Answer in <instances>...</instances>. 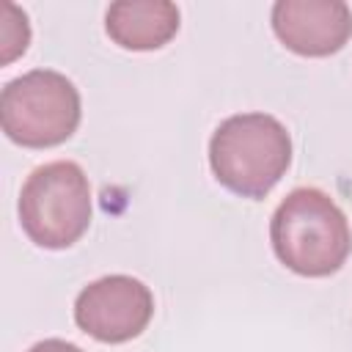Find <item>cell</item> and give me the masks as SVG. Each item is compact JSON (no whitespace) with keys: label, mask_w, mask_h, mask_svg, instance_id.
<instances>
[{"label":"cell","mask_w":352,"mask_h":352,"mask_svg":"<svg viewBox=\"0 0 352 352\" xmlns=\"http://www.w3.org/2000/svg\"><path fill=\"white\" fill-rule=\"evenodd\" d=\"M28 352H82V349L69 344V341H63V338H44V341L33 344Z\"/></svg>","instance_id":"9"},{"label":"cell","mask_w":352,"mask_h":352,"mask_svg":"<svg viewBox=\"0 0 352 352\" xmlns=\"http://www.w3.org/2000/svg\"><path fill=\"white\" fill-rule=\"evenodd\" d=\"M104 30L124 50H160L179 33V8L168 0H118L104 14Z\"/></svg>","instance_id":"7"},{"label":"cell","mask_w":352,"mask_h":352,"mask_svg":"<svg viewBox=\"0 0 352 352\" xmlns=\"http://www.w3.org/2000/svg\"><path fill=\"white\" fill-rule=\"evenodd\" d=\"M22 231L47 250L72 248L91 226V184L72 160L38 165L19 192Z\"/></svg>","instance_id":"3"},{"label":"cell","mask_w":352,"mask_h":352,"mask_svg":"<svg viewBox=\"0 0 352 352\" xmlns=\"http://www.w3.org/2000/svg\"><path fill=\"white\" fill-rule=\"evenodd\" d=\"M270 19L280 44L305 58H327L352 38V11L341 0H278Z\"/></svg>","instance_id":"6"},{"label":"cell","mask_w":352,"mask_h":352,"mask_svg":"<svg viewBox=\"0 0 352 352\" xmlns=\"http://www.w3.org/2000/svg\"><path fill=\"white\" fill-rule=\"evenodd\" d=\"M292 165V138L270 113H236L209 140L214 179L242 198H264Z\"/></svg>","instance_id":"2"},{"label":"cell","mask_w":352,"mask_h":352,"mask_svg":"<svg viewBox=\"0 0 352 352\" xmlns=\"http://www.w3.org/2000/svg\"><path fill=\"white\" fill-rule=\"evenodd\" d=\"M0 47H3V55L0 60L3 63H11L14 58H19L28 44H30V25H28V16L25 11H19L16 6L6 3L3 6V28H0Z\"/></svg>","instance_id":"8"},{"label":"cell","mask_w":352,"mask_h":352,"mask_svg":"<svg viewBox=\"0 0 352 352\" xmlns=\"http://www.w3.org/2000/svg\"><path fill=\"white\" fill-rule=\"evenodd\" d=\"M154 316L151 289L132 275H104L88 283L74 300V322L102 344L138 338Z\"/></svg>","instance_id":"5"},{"label":"cell","mask_w":352,"mask_h":352,"mask_svg":"<svg viewBox=\"0 0 352 352\" xmlns=\"http://www.w3.org/2000/svg\"><path fill=\"white\" fill-rule=\"evenodd\" d=\"M278 261L302 278H327L352 253V231L341 206L316 187L292 190L270 220Z\"/></svg>","instance_id":"1"},{"label":"cell","mask_w":352,"mask_h":352,"mask_svg":"<svg viewBox=\"0 0 352 352\" xmlns=\"http://www.w3.org/2000/svg\"><path fill=\"white\" fill-rule=\"evenodd\" d=\"M80 116V91L52 69H33L0 91V126L8 140L25 148H50L69 140Z\"/></svg>","instance_id":"4"}]
</instances>
